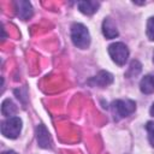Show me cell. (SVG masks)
<instances>
[{
  "instance_id": "1",
  "label": "cell",
  "mask_w": 154,
  "mask_h": 154,
  "mask_svg": "<svg viewBox=\"0 0 154 154\" xmlns=\"http://www.w3.org/2000/svg\"><path fill=\"white\" fill-rule=\"evenodd\" d=\"M71 40L76 47L85 49L90 45V35L88 29L81 23H73L71 26Z\"/></svg>"
},
{
  "instance_id": "2",
  "label": "cell",
  "mask_w": 154,
  "mask_h": 154,
  "mask_svg": "<svg viewBox=\"0 0 154 154\" xmlns=\"http://www.w3.org/2000/svg\"><path fill=\"white\" fill-rule=\"evenodd\" d=\"M111 109L114 116V119L119 120L134 113L136 109V103L132 100H116L112 102Z\"/></svg>"
},
{
  "instance_id": "3",
  "label": "cell",
  "mask_w": 154,
  "mask_h": 154,
  "mask_svg": "<svg viewBox=\"0 0 154 154\" xmlns=\"http://www.w3.org/2000/svg\"><path fill=\"white\" fill-rule=\"evenodd\" d=\"M22 120L18 117H10L1 124V134L7 138H16L20 134Z\"/></svg>"
},
{
  "instance_id": "4",
  "label": "cell",
  "mask_w": 154,
  "mask_h": 154,
  "mask_svg": "<svg viewBox=\"0 0 154 154\" xmlns=\"http://www.w3.org/2000/svg\"><path fill=\"white\" fill-rule=\"evenodd\" d=\"M108 53H109L112 60L119 66L124 65L129 58V49L122 42H114V43L109 45L108 46Z\"/></svg>"
},
{
  "instance_id": "5",
  "label": "cell",
  "mask_w": 154,
  "mask_h": 154,
  "mask_svg": "<svg viewBox=\"0 0 154 154\" xmlns=\"http://www.w3.org/2000/svg\"><path fill=\"white\" fill-rule=\"evenodd\" d=\"M36 138H37V143L41 148H45V149L52 148V140H51L49 132L45 125L40 124L36 128Z\"/></svg>"
},
{
  "instance_id": "6",
  "label": "cell",
  "mask_w": 154,
  "mask_h": 154,
  "mask_svg": "<svg viewBox=\"0 0 154 154\" xmlns=\"http://www.w3.org/2000/svg\"><path fill=\"white\" fill-rule=\"evenodd\" d=\"M113 82V76L107 71H100L95 77L88 81V84L91 87H106Z\"/></svg>"
},
{
  "instance_id": "7",
  "label": "cell",
  "mask_w": 154,
  "mask_h": 154,
  "mask_svg": "<svg viewBox=\"0 0 154 154\" xmlns=\"http://www.w3.org/2000/svg\"><path fill=\"white\" fill-rule=\"evenodd\" d=\"M16 10H17V16L23 19V20H26L29 18L32 17V6L29 1L26 0H19L16 2Z\"/></svg>"
},
{
  "instance_id": "8",
  "label": "cell",
  "mask_w": 154,
  "mask_h": 154,
  "mask_svg": "<svg viewBox=\"0 0 154 154\" xmlns=\"http://www.w3.org/2000/svg\"><path fill=\"white\" fill-rule=\"evenodd\" d=\"M102 32L106 36V38H114L118 36V30L116 24L111 18H106L102 23Z\"/></svg>"
},
{
  "instance_id": "9",
  "label": "cell",
  "mask_w": 154,
  "mask_h": 154,
  "mask_svg": "<svg viewBox=\"0 0 154 154\" xmlns=\"http://www.w3.org/2000/svg\"><path fill=\"white\" fill-rule=\"evenodd\" d=\"M140 89L143 94H152L154 93V76L147 75L140 82Z\"/></svg>"
},
{
  "instance_id": "10",
  "label": "cell",
  "mask_w": 154,
  "mask_h": 154,
  "mask_svg": "<svg viewBox=\"0 0 154 154\" xmlns=\"http://www.w3.org/2000/svg\"><path fill=\"white\" fill-rule=\"evenodd\" d=\"M99 5L100 4L96 1H78L77 2L79 11L84 14H93L94 12H96L99 8Z\"/></svg>"
},
{
  "instance_id": "11",
  "label": "cell",
  "mask_w": 154,
  "mask_h": 154,
  "mask_svg": "<svg viewBox=\"0 0 154 154\" xmlns=\"http://www.w3.org/2000/svg\"><path fill=\"white\" fill-rule=\"evenodd\" d=\"M16 111H17V108H16L14 103H13L10 99L4 100L2 105H1V112H2L4 116H6V117L10 118L11 116H13V114L16 113Z\"/></svg>"
},
{
  "instance_id": "12",
  "label": "cell",
  "mask_w": 154,
  "mask_h": 154,
  "mask_svg": "<svg viewBox=\"0 0 154 154\" xmlns=\"http://www.w3.org/2000/svg\"><path fill=\"white\" fill-rule=\"evenodd\" d=\"M141 72V64L137 61V60H132L131 64H130V67H129V71L126 72L128 76H136Z\"/></svg>"
},
{
  "instance_id": "13",
  "label": "cell",
  "mask_w": 154,
  "mask_h": 154,
  "mask_svg": "<svg viewBox=\"0 0 154 154\" xmlns=\"http://www.w3.org/2000/svg\"><path fill=\"white\" fill-rule=\"evenodd\" d=\"M147 36L150 41H154V17H150L147 22Z\"/></svg>"
},
{
  "instance_id": "14",
  "label": "cell",
  "mask_w": 154,
  "mask_h": 154,
  "mask_svg": "<svg viewBox=\"0 0 154 154\" xmlns=\"http://www.w3.org/2000/svg\"><path fill=\"white\" fill-rule=\"evenodd\" d=\"M146 129L148 131V140L150 144L154 147V122H148L146 125Z\"/></svg>"
},
{
  "instance_id": "15",
  "label": "cell",
  "mask_w": 154,
  "mask_h": 154,
  "mask_svg": "<svg viewBox=\"0 0 154 154\" xmlns=\"http://www.w3.org/2000/svg\"><path fill=\"white\" fill-rule=\"evenodd\" d=\"M2 154H17L16 152H13V150H7V152H4Z\"/></svg>"
},
{
  "instance_id": "16",
  "label": "cell",
  "mask_w": 154,
  "mask_h": 154,
  "mask_svg": "<svg viewBox=\"0 0 154 154\" xmlns=\"http://www.w3.org/2000/svg\"><path fill=\"white\" fill-rule=\"evenodd\" d=\"M150 114L154 117V103L152 105V107H150Z\"/></svg>"
},
{
  "instance_id": "17",
  "label": "cell",
  "mask_w": 154,
  "mask_h": 154,
  "mask_svg": "<svg viewBox=\"0 0 154 154\" xmlns=\"http://www.w3.org/2000/svg\"><path fill=\"white\" fill-rule=\"evenodd\" d=\"M153 63H154V53H153Z\"/></svg>"
}]
</instances>
